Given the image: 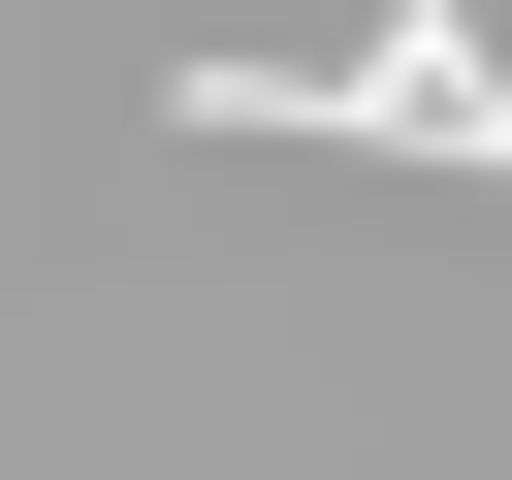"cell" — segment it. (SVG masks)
I'll list each match as a JSON object with an SVG mask.
<instances>
[{"label": "cell", "instance_id": "obj_1", "mask_svg": "<svg viewBox=\"0 0 512 480\" xmlns=\"http://www.w3.org/2000/svg\"><path fill=\"white\" fill-rule=\"evenodd\" d=\"M320 128H384V160H448V192H512V32H480V0H384V32L320 64Z\"/></svg>", "mask_w": 512, "mask_h": 480}]
</instances>
